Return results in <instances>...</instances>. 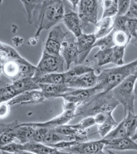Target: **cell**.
<instances>
[{
	"instance_id": "obj_51",
	"label": "cell",
	"mask_w": 137,
	"mask_h": 154,
	"mask_svg": "<svg viewBox=\"0 0 137 154\" xmlns=\"http://www.w3.org/2000/svg\"><path fill=\"white\" fill-rule=\"evenodd\" d=\"M131 42H132V43H133L135 46H137V34L136 37L135 38H132L131 40Z\"/></svg>"
},
{
	"instance_id": "obj_52",
	"label": "cell",
	"mask_w": 137,
	"mask_h": 154,
	"mask_svg": "<svg viewBox=\"0 0 137 154\" xmlns=\"http://www.w3.org/2000/svg\"><path fill=\"white\" fill-rule=\"evenodd\" d=\"M106 154V153H105L103 151V150H102V151H100V152H96V153H95V154Z\"/></svg>"
},
{
	"instance_id": "obj_12",
	"label": "cell",
	"mask_w": 137,
	"mask_h": 154,
	"mask_svg": "<svg viewBox=\"0 0 137 154\" xmlns=\"http://www.w3.org/2000/svg\"><path fill=\"white\" fill-rule=\"evenodd\" d=\"M96 36L94 33L81 34L76 38L78 49L79 51V64L84 61L93 48L96 42Z\"/></svg>"
},
{
	"instance_id": "obj_3",
	"label": "cell",
	"mask_w": 137,
	"mask_h": 154,
	"mask_svg": "<svg viewBox=\"0 0 137 154\" xmlns=\"http://www.w3.org/2000/svg\"><path fill=\"white\" fill-rule=\"evenodd\" d=\"M119 104L112 91L99 92L78 106L76 115L82 116L85 118L94 117L100 113H113Z\"/></svg>"
},
{
	"instance_id": "obj_31",
	"label": "cell",
	"mask_w": 137,
	"mask_h": 154,
	"mask_svg": "<svg viewBox=\"0 0 137 154\" xmlns=\"http://www.w3.org/2000/svg\"><path fill=\"white\" fill-rule=\"evenodd\" d=\"M112 48L100 50L95 54L94 58L97 60L98 65L99 66H102L109 63H112Z\"/></svg>"
},
{
	"instance_id": "obj_48",
	"label": "cell",
	"mask_w": 137,
	"mask_h": 154,
	"mask_svg": "<svg viewBox=\"0 0 137 154\" xmlns=\"http://www.w3.org/2000/svg\"><path fill=\"white\" fill-rule=\"evenodd\" d=\"M134 94L135 96H137V78L135 80L134 84Z\"/></svg>"
},
{
	"instance_id": "obj_45",
	"label": "cell",
	"mask_w": 137,
	"mask_h": 154,
	"mask_svg": "<svg viewBox=\"0 0 137 154\" xmlns=\"http://www.w3.org/2000/svg\"><path fill=\"white\" fill-rule=\"evenodd\" d=\"M112 116L113 113L111 112H105L97 114L94 117L96 125H101L102 124L105 123Z\"/></svg>"
},
{
	"instance_id": "obj_33",
	"label": "cell",
	"mask_w": 137,
	"mask_h": 154,
	"mask_svg": "<svg viewBox=\"0 0 137 154\" xmlns=\"http://www.w3.org/2000/svg\"><path fill=\"white\" fill-rule=\"evenodd\" d=\"M127 131V134L131 137L137 128V115L135 113L129 112L124 117L123 119Z\"/></svg>"
},
{
	"instance_id": "obj_50",
	"label": "cell",
	"mask_w": 137,
	"mask_h": 154,
	"mask_svg": "<svg viewBox=\"0 0 137 154\" xmlns=\"http://www.w3.org/2000/svg\"><path fill=\"white\" fill-rule=\"evenodd\" d=\"M131 137L132 140H133L135 141L136 140H137V128L136 130H135V132L134 133V134H133Z\"/></svg>"
},
{
	"instance_id": "obj_25",
	"label": "cell",
	"mask_w": 137,
	"mask_h": 154,
	"mask_svg": "<svg viewBox=\"0 0 137 154\" xmlns=\"http://www.w3.org/2000/svg\"><path fill=\"white\" fill-rule=\"evenodd\" d=\"M23 150L31 152L35 154H52L57 149L49 147L42 143L30 142L23 144Z\"/></svg>"
},
{
	"instance_id": "obj_29",
	"label": "cell",
	"mask_w": 137,
	"mask_h": 154,
	"mask_svg": "<svg viewBox=\"0 0 137 154\" xmlns=\"http://www.w3.org/2000/svg\"><path fill=\"white\" fill-rule=\"evenodd\" d=\"M101 5L103 8V14L101 18L116 16L118 12V1L103 0Z\"/></svg>"
},
{
	"instance_id": "obj_40",
	"label": "cell",
	"mask_w": 137,
	"mask_h": 154,
	"mask_svg": "<svg viewBox=\"0 0 137 154\" xmlns=\"http://www.w3.org/2000/svg\"><path fill=\"white\" fill-rule=\"evenodd\" d=\"M130 3V0L118 1V12L116 16H125L129 9Z\"/></svg>"
},
{
	"instance_id": "obj_18",
	"label": "cell",
	"mask_w": 137,
	"mask_h": 154,
	"mask_svg": "<svg viewBox=\"0 0 137 154\" xmlns=\"http://www.w3.org/2000/svg\"><path fill=\"white\" fill-rule=\"evenodd\" d=\"M104 149L107 150H115L117 151H137V143L132 140L131 137L126 136L108 141Z\"/></svg>"
},
{
	"instance_id": "obj_34",
	"label": "cell",
	"mask_w": 137,
	"mask_h": 154,
	"mask_svg": "<svg viewBox=\"0 0 137 154\" xmlns=\"http://www.w3.org/2000/svg\"><path fill=\"white\" fill-rule=\"evenodd\" d=\"M117 125L118 123L116 122L113 116H112L105 123L98 125V133L101 136L102 139H103Z\"/></svg>"
},
{
	"instance_id": "obj_37",
	"label": "cell",
	"mask_w": 137,
	"mask_h": 154,
	"mask_svg": "<svg viewBox=\"0 0 137 154\" xmlns=\"http://www.w3.org/2000/svg\"><path fill=\"white\" fill-rule=\"evenodd\" d=\"M96 125L94 117H87L82 119L79 123L73 125V127L78 130L86 131L87 128Z\"/></svg>"
},
{
	"instance_id": "obj_35",
	"label": "cell",
	"mask_w": 137,
	"mask_h": 154,
	"mask_svg": "<svg viewBox=\"0 0 137 154\" xmlns=\"http://www.w3.org/2000/svg\"><path fill=\"white\" fill-rule=\"evenodd\" d=\"M114 30V29H113ZM115 45L113 41V31L107 36L96 40L93 48L99 47L100 50L113 48Z\"/></svg>"
},
{
	"instance_id": "obj_14",
	"label": "cell",
	"mask_w": 137,
	"mask_h": 154,
	"mask_svg": "<svg viewBox=\"0 0 137 154\" xmlns=\"http://www.w3.org/2000/svg\"><path fill=\"white\" fill-rule=\"evenodd\" d=\"M46 100L40 90H33L19 94L10 101V106L14 104H29L40 103Z\"/></svg>"
},
{
	"instance_id": "obj_28",
	"label": "cell",
	"mask_w": 137,
	"mask_h": 154,
	"mask_svg": "<svg viewBox=\"0 0 137 154\" xmlns=\"http://www.w3.org/2000/svg\"><path fill=\"white\" fill-rule=\"evenodd\" d=\"M17 95L11 82L7 83L0 81V103L9 102Z\"/></svg>"
},
{
	"instance_id": "obj_8",
	"label": "cell",
	"mask_w": 137,
	"mask_h": 154,
	"mask_svg": "<svg viewBox=\"0 0 137 154\" xmlns=\"http://www.w3.org/2000/svg\"><path fill=\"white\" fill-rule=\"evenodd\" d=\"M108 141L104 139L79 142L71 147L61 150L71 154H93L104 150Z\"/></svg>"
},
{
	"instance_id": "obj_21",
	"label": "cell",
	"mask_w": 137,
	"mask_h": 154,
	"mask_svg": "<svg viewBox=\"0 0 137 154\" xmlns=\"http://www.w3.org/2000/svg\"><path fill=\"white\" fill-rule=\"evenodd\" d=\"M20 59L18 60H9L2 66L3 75L11 82L22 78L19 64Z\"/></svg>"
},
{
	"instance_id": "obj_2",
	"label": "cell",
	"mask_w": 137,
	"mask_h": 154,
	"mask_svg": "<svg viewBox=\"0 0 137 154\" xmlns=\"http://www.w3.org/2000/svg\"><path fill=\"white\" fill-rule=\"evenodd\" d=\"M132 75H137V59L126 64L101 71L98 75V82L94 88L99 92H108Z\"/></svg>"
},
{
	"instance_id": "obj_39",
	"label": "cell",
	"mask_w": 137,
	"mask_h": 154,
	"mask_svg": "<svg viewBox=\"0 0 137 154\" xmlns=\"http://www.w3.org/2000/svg\"><path fill=\"white\" fill-rule=\"evenodd\" d=\"M20 150H23V144L17 143L14 142L0 148L1 152H7L12 154H16Z\"/></svg>"
},
{
	"instance_id": "obj_53",
	"label": "cell",
	"mask_w": 137,
	"mask_h": 154,
	"mask_svg": "<svg viewBox=\"0 0 137 154\" xmlns=\"http://www.w3.org/2000/svg\"><path fill=\"white\" fill-rule=\"evenodd\" d=\"M2 73V66L0 64V75Z\"/></svg>"
},
{
	"instance_id": "obj_15",
	"label": "cell",
	"mask_w": 137,
	"mask_h": 154,
	"mask_svg": "<svg viewBox=\"0 0 137 154\" xmlns=\"http://www.w3.org/2000/svg\"><path fill=\"white\" fill-rule=\"evenodd\" d=\"M97 82L98 75L94 71L75 78L65 85L74 89H89L95 86Z\"/></svg>"
},
{
	"instance_id": "obj_7",
	"label": "cell",
	"mask_w": 137,
	"mask_h": 154,
	"mask_svg": "<svg viewBox=\"0 0 137 154\" xmlns=\"http://www.w3.org/2000/svg\"><path fill=\"white\" fill-rule=\"evenodd\" d=\"M67 34L60 26H56L48 34L43 46L44 52L53 55H60L61 48Z\"/></svg>"
},
{
	"instance_id": "obj_16",
	"label": "cell",
	"mask_w": 137,
	"mask_h": 154,
	"mask_svg": "<svg viewBox=\"0 0 137 154\" xmlns=\"http://www.w3.org/2000/svg\"><path fill=\"white\" fill-rule=\"evenodd\" d=\"M40 90L42 91L46 99L53 100L61 97L74 88L67 86V85L39 84Z\"/></svg>"
},
{
	"instance_id": "obj_38",
	"label": "cell",
	"mask_w": 137,
	"mask_h": 154,
	"mask_svg": "<svg viewBox=\"0 0 137 154\" xmlns=\"http://www.w3.org/2000/svg\"><path fill=\"white\" fill-rule=\"evenodd\" d=\"M125 32L131 37V39L135 38L137 34V20L128 19L125 26Z\"/></svg>"
},
{
	"instance_id": "obj_1",
	"label": "cell",
	"mask_w": 137,
	"mask_h": 154,
	"mask_svg": "<svg viewBox=\"0 0 137 154\" xmlns=\"http://www.w3.org/2000/svg\"><path fill=\"white\" fill-rule=\"evenodd\" d=\"M23 5L27 22L36 29L34 38L43 30H48L62 20L64 14L63 1L36 0L20 1Z\"/></svg>"
},
{
	"instance_id": "obj_4",
	"label": "cell",
	"mask_w": 137,
	"mask_h": 154,
	"mask_svg": "<svg viewBox=\"0 0 137 154\" xmlns=\"http://www.w3.org/2000/svg\"><path fill=\"white\" fill-rule=\"evenodd\" d=\"M137 78V75H131L112 90L120 104L123 106L124 116L129 112L135 113L134 84Z\"/></svg>"
},
{
	"instance_id": "obj_9",
	"label": "cell",
	"mask_w": 137,
	"mask_h": 154,
	"mask_svg": "<svg viewBox=\"0 0 137 154\" xmlns=\"http://www.w3.org/2000/svg\"><path fill=\"white\" fill-rule=\"evenodd\" d=\"M64 5V14L63 22L65 26L77 38L83 33L81 21L75 10L72 8L69 1H63Z\"/></svg>"
},
{
	"instance_id": "obj_6",
	"label": "cell",
	"mask_w": 137,
	"mask_h": 154,
	"mask_svg": "<svg viewBox=\"0 0 137 154\" xmlns=\"http://www.w3.org/2000/svg\"><path fill=\"white\" fill-rule=\"evenodd\" d=\"M99 1L96 0H82L78 5V14L82 23L83 29H86L90 24L98 23Z\"/></svg>"
},
{
	"instance_id": "obj_54",
	"label": "cell",
	"mask_w": 137,
	"mask_h": 154,
	"mask_svg": "<svg viewBox=\"0 0 137 154\" xmlns=\"http://www.w3.org/2000/svg\"><path fill=\"white\" fill-rule=\"evenodd\" d=\"M1 153H2V154H12V153H9V152H1Z\"/></svg>"
},
{
	"instance_id": "obj_43",
	"label": "cell",
	"mask_w": 137,
	"mask_h": 154,
	"mask_svg": "<svg viewBox=\"0 0 137 154\" xmlns=\"http://www.w3.org/2000/svg\"><path fill=\"white\" fill-rule=\"evenodd\" d=\"M16 140L12 133H4L0 134V148L14 142Z\"/></svg>"
},
{
	"instance_id": "obj_22",
	"label": "cell",
	"mask_w": 137,
	"mask_h": 154,
	"mask_svg": "<svg viewBox=\"0 0 137 154\" xmlns=\"http://www.w3.org/2000/svg\"><path fill=\"white\" fill-rule=\"evenodd\" d=\"M94 33L97 39L102 38L111 33L114 29V20L113 18L106 17L101 18L96 25Z\"/></svg>"
},
{
	"instance_id": "obj_24",
	"label": "cell",
	"mask_w": 137,
	"mask_h": 154,
	"mask_svg": "<svg viewBox=\"0 0 137 154\" xmlns=\"http://www.w3.org/2000/svg\"><path fill=\"white\" fill-rule=\"evenodd\" d=\"M63 141H76L70 137H67L58 133L55 128H48L45 137L42 143L46 144L49 147Z\"/></svg>"
},
{
	"instance_id": "obj_46",
	"label": "cell",
	"mask_w": 137,
	"mask_h": 154,
	"mask_svg": "<svg viewBox=\"0 0 137 154\" xmlns=\"http://www.w3.org/2000/svg\"><path fill=\"white\" fill-rule=\"evenodd\" d=\"M10 112V106L8 102L0 103V119L8 117Z\"/></svg>"
},
{
	"instance_id": "obj_17",
	"label": "cell",
	"mask_w": 137,
	"mask_h": 154,
	"mask_svg": "<svg viewBox=\"0 0 137 154\" xmlns=\"http://www.w3.org/2000/svg\"><path fill=\"white\" fill-rule=\"evenodd\" d=\"M35 128L29 125H25L24 123H19L18 121L17 125L11 132L14 135L21 144H25L33 142Z\"/></svg>"
},
{
	"instance_id": "obj_49",
	"label": "cell",
	"mask_w": 137,
	"mask_h": 154,
	"mask_svg": "<svg viewBox=\"0 0 137 154\" xmlns=\"http://www.w3.org/2000/svg\"><path fill=\"white\" fill-rule=\"evenodd\" d=\"M16 154H35L34 153H32L31 152H28V151H26V150H20L19 152H18Z\"/></svg>"
},
{
	"instance_id": "obj_13",
	"label": "cell",
	"mask_w": 137,
	"mask_h": 154,
	"mask_svg": "<svg viewBox=\"0 0 137 154\" xmlns=\"http://www.w3.org/2000/svg\"><path fill=\"white\" fill-rule=\"evenodd\" d=\"M99 93L93 88L89 89H73L64 94L61 98L64 102L75 103L79 106L94 94Z\"/></svg>"
},
{
	"instance_id": "obj_55",
	"label": "cell",
	"mask_w": 137,
	"mask_h": 154,
	"mask_svg": "<svg viewBox=\"0 0 137 154\" xmlns=\"http://www.w3.org/2000/svg\"><path fill=\"white\" fill-rule=\"evenodd\" d=\"M136 1V2H137V1Z\"/></svg>"
},
{
	"instance_id": "obj_5",
	"label": "cell",
	"mask_w": 137,
	"mask_h": 154,
	"mask_svg": "<svg viewBox=\"0 0 137 154\" xmlns=\"http://www.w3.org/2000/svg\"><path fill=\"white\" fill-rule=\"evenodd\" d=\"M64 60L62 56L53 55L43 51L41 58L36 65L34 78H39L48 74L64 72Z\"/></svg>"
},
{
	"instance_id": "obj_23",
	"label": "cell",
	"mask_w": 137,
	"mask_h": 154,
	"mask_svg": "<svg viewBox=\"0 0 137 154\" xmlns=\"http://www.w3.org/2000/svg\"><path fill=\"white\" fill-rule=\"evenodd\" d=\"M22 57L14 47L0 42V64L2 66L9 60H18Z\"/></svg>"
},
{
	"instance_id": "obj_32",
	"label": "cell",
	"mask_w": 137,
	"mask_h": 154,
	"mask_svg": "<svg viewBox=\"0 0 137 154\" xmlns=\"http://www.w3.org/2000/svg\"><path fill=\"white\" fill-rule=\"evenodd\" d=\"M131 40L126 32L120 30H113V41L115 46L126 47Z\"/></svg>"
},
{
	"instance_id": "obj_47",
	"label": "cell",
	"mask_w": 137,
	"mask_h": 154,
	"mask_svg": "<svg viewBox=\"0 0 137 154\" xmlns=\"http://www.w3.org/2000/svg\"><path fill=\"white\" fill-rule=\"evenodd\" d=\"M52 154H69V153H68V152H64V151H62V150H58L57 149L56 150L55 152H53Z\"/></svg>"
},
{
	"instance_id": "obj_26",
	"label": "cell",
	"mask_w": 137,
	"mask_h": 154,
	"mask_svg": "<svg viewBox=\"0 0 137 154\" xmlns=\"http://www.w3.org/2000/svg\"><path fill=\"white\" fill-rule=\"evenodd\" d=\"M94 71H95L94 69L87 65L83 64L76 65L75 66L70 68L69 70H67V71L64 72L65 75V84H67L68 82L75 78L79 77L80 75Z\"/></svg>"
},
{
	"instance_id": "obj_19",
	"label": "cell",
	"mask_w": 137,
	"mask_h": 154,
	"mask_svg": "<svg viewBox=\"0 0 137 154\" xmlns=\"http://www.w3.org/2000/svg\"><path fill=\"white\" fill-rule=\"evenodd\" d=\"M55 129L58 133L67 137H71L77 142H84L88 140L86 131L76 129L73 125L65 124L55 128Z\"/></svg>"
},
{
	"instance_id": "obj_20",
	"label": "cell",
	"mask_w": 137,
	"mask_h": 154,
	"mask_svg": "<svg viewBox=\"0 0 137 154\" xmlns=\"http://www.w3.org/2000/svg\"><path fill=\"white\" fill-rule=\"evenodd\" d=\"M11 84L18 95L26 91L40 90L38 84L31 77H24L11 82Z\"/></svg>"
},
{
	"instance_id": "obj_30",
	"label": "cell",
	"mask_w": 137,
	"mask_h": 154,
	"mask_svg": "<svg viewBox=\"0 0 137 154\" xmlns=\"http://www.w3.org/2000/svg\"><path fill=\"white\" fill-rule=\"evenodd\" d=\"M128 135L127 134V131L125 128V124L123 120L120 124H118V125H117L115 128H114L103 139L110 141L111 140L122 138Z\"/></svg>"
},
{
	"instance_id": "obj_27",
	"label": "cell",
	"mask_w": 137,
	"mask_h": 154,
	"mask_svg": "<svg viewBox=\"0 0 137 154\" xmlns=\"http://www.w3.org/2000/svg\"><path fill=\"white\" fill-rule=\"evenodd\" d=\"M38 84L63 85L65 84V75L63 73H56L48 74L39 78H34Z\"/></svg>"
},
{
	"instance_id": "obj_10",
	"label": "cell",
	"mask_w": 137,
	"mask_h": 154,
	"mask_svg": "<svg viewBox=\"0 0 137 154\" xmlns=\"http://www.w3.org/2000/svg\"><path fill=\"white\" fill-rule=\"evenodd\" d=\"M60 55L64 59L67 70L72 63L79 64V51L77 41L75 38H67L63 41L61 48Z\"/></svg>"
},
{
	"instance_id": "obj_41",
	"label": "cell",
	"mask_w": 137,
	"mask_h": 154,
	"mask_svg": "<svg viewBox=\"0 0 137 154\" xmlns=\"http://www.w3.org/2000/svg\"><path fill=\"white\" fill-rule=\"evenodd\" d=\"M35 132L34 134L33 141V142L42 143L44 138L45 137L46 133L48 131V128H34Z\"/></svg>"
},
{
	"instance_id": "obj_36",
	"label": "cell",
	"mask_w": 137,
	"mask_h": 154,
	"mask_svg": "<svg viewBox=\"0 0 137 154\" xmlns=\"http://www.w3.org/2000/svg\"><path fill=\"white\" fill-rule=\"evenodd\" d=\"M126 47L115 46L113 49L112 56V63L117 65L121 66L124 64V55Z\"/></svg>"
},
{
	"instance_id": "obj_44",
	"label": "cell",
	"mask_w": 137,
	"mask_h": 154,
	"mask_svg": "<svg viewBox=\"0 0 137 154\" xmlns=\"http://www.w3.org/2000/svg\"><path fill=\"white\" fill-rule=\"evenodd\" d=\"M125 16L128 19L137 20V2L135 1H131L129 9Z\"/></svg>"
},
{
	"instance_id": "obj_42",
	"label": "cell",
	"mask_w": 137,
	"mask_h": 154,
	"mask_svg": "<svg viewBox=\"0 0 137 154\" xmlns=\"http://www.w3.org/2000/svg\"><path fill=\"white\" fill-rule=\"evenodd\" d=\"M128 18L125 16H116L114 20V29L125 31V26Z\"/></svg>"
},
{
	"instance_id": "obj_11",
	"label": "cell",
	"mask_w": 137,
	"mask_h": 154,
	"mask_svg": "<svg viewBox=\"0 0 137 154\" xmlns=\"http://www.w3.org/2000/svg\"><path fill=\"white\" fill-rule=\"evenodd\" d=\"M77 112L72 110H63L60 115L45 122L42 123H24L33 128H56L62 125L67 124L70 121L76 117Z\"/></svg>"
}]
</instances>
